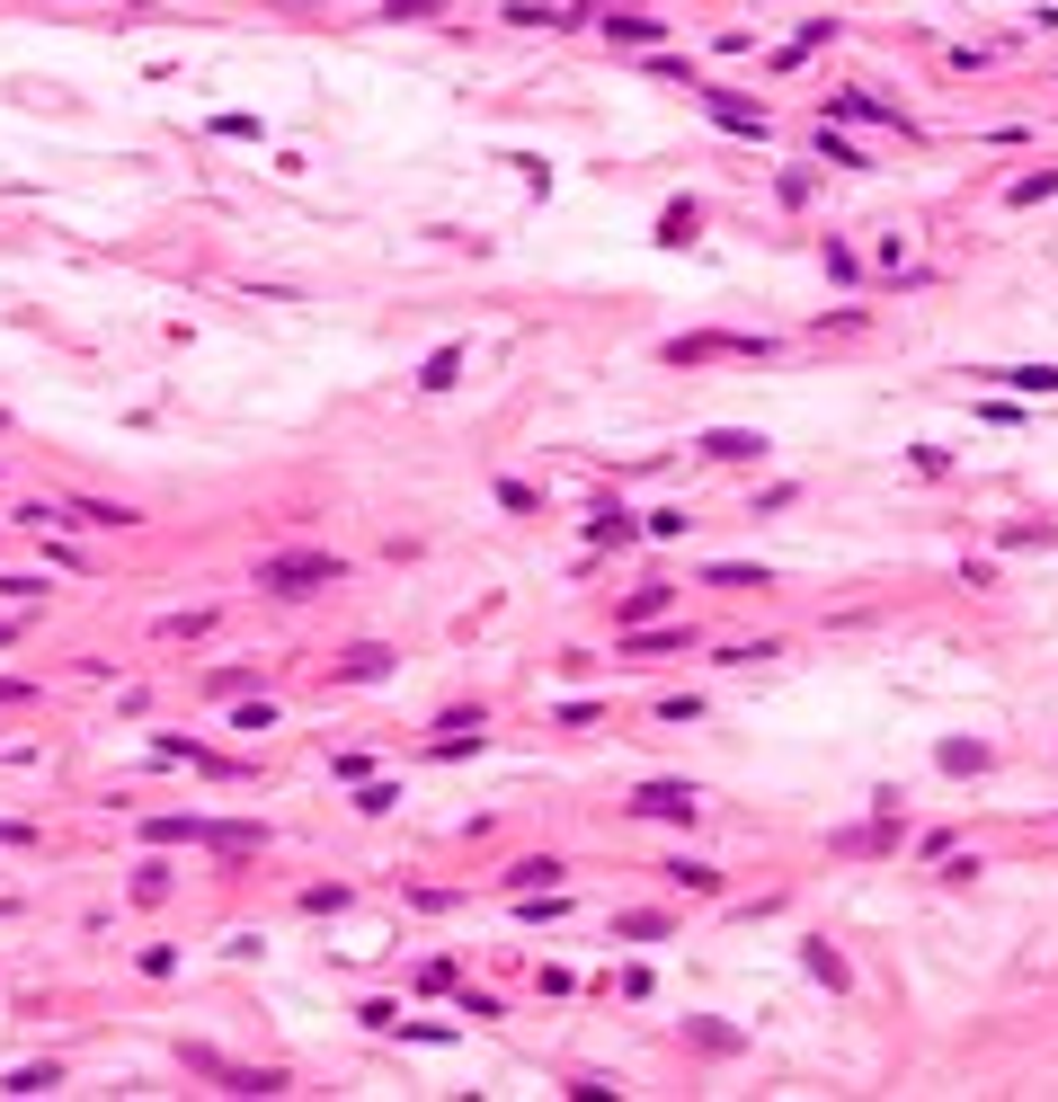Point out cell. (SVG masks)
<instances>
[{
    "mask_svg": "<svg viewBox=\"0 0 1058 1102\" xmlns=\"http://www.w3.org/2000/svg\"><path fill=\"white\" fill-rule=\"evenodd\" d=\"M694 809H703L694 783H640L632 792V818H694Z\"/></svg>",
    "mask_w": 1058,
    "mask_h": 1102,
    "instance_id": "3957f363",
    "label": "cell"
},
{
    "mask_svg": "<svg viewBox=\"0 0 1058 1102\" xmlns=\"http://www.w3.org/2000/svg\"><path fill=\"white\" fill-rule=\"evenodd\" d=\"M943 765H952V774H978V765H987V747H978V738H952V747H943Z\"/></svg>",
    "mask_w": 1058,
    "mask_h": 1102,
    "instance_id": "e0dca14e",
    "label": "cell"
},
{
    "mask_svg": "<svg viewBox=\"0 0 1058 1102\" xmlns=\"http://www.w3.org/2000/svg\"><path fill=\"white\" fill-rule=\"evenodd\" d=\"M454 374H462V348H436V356H427V374H419V383H427V391H445V383H454Z\"/></svg>",
    "mask_w": 1058,
    "mask_h": 1102,
    "instance_id": "2e32d148",
    "label": "cell"
},
{
    "mask_svg": "<svg viewBox=\"0 0 1058 1102\" xmlns=\"http://www.w3.org/2000/svg\"><path fill=\"white\" fill-rule=\"evenodd\" d=\"M712 356H774V338H668V365H712Z\"/></svg>",
    "mask_w": 1058,
    "mask_h": 1102,
    "instance_id": "7a4b0ae2",
    "label": "cell"
},
{
    "mask_svg": "<svg viewBox=\"0 0 1058 1102\" xmlns=\"http://www.w3.org/2000/svg\"><path fill=\"white\" fill-rule=\"evenodd\" d=\"M348 561L339 551H277V561H258V587L268 596H311V587H339Z\"/></svg>",
    "mask_w": 1058,
    "mask_h": 1102,
    "instance_id": "6da1fadb",
    "label": "cell"
},
{
    "mask_svg": "<svg viewBox=\"0 0 1058 1102\" xmlns=\"http://www.w3.org/2000/svg\"><path fill=\"white\" fill-rule=\"evenodd\" d=\"M383 667H391V649H374V641H365V649H348V667H339V676H348V684H374Z\"/></svg>",
    "mask_w": 1058,
    "mask_h": 1102,
    "instance_id": "9c48e42d",
    "label": "cell"
},
{
    "mask_svg": "<svg viewBox=\"0 0 1058 1102\" xmlns=\"http://www.w3.org/2000/svg\"><path fill=\"white\" fill-rule=\"evenodd\" d=\"M658 241L685 249V241H694V204H668V214H658Z\"/></svg>",
    "mask_w": 1058,
    "mask_h": 1102,
    "instance_id": "4fadbf2b",
    "label": "cell"
},
{
    "mask_svg": "<svg viewBox=\"0 0 1058 1102\" xmlns=\"http://www.w3.org/2000/svg\"><path fill=\"white\" fill-rule=\"evenodd\" d=\"M561 880V863L552 854H525V863H507V889H516V899H534V889H552Z\"/></svg>",
    "mask_w": 1058,
    "mask_h": 1102,
    "instance_id": "52a82bcc",
    "label": "cell"
},
{
    "mask_svg": "<svg viewBox=\"0 0 1058 1102\" xmlns=\"http://www.w3.org/2000/svg\"><path fill=\"white\" fill-rule=\"evenodd\" d=\"M632 534H640V525H632L623 507H597V525H587V542H632Z\"/></svg>",
    "mask_w": 1058,
    "mask_h": 1102,
    "instance_id": "8fae6325",
    "label": "cell"
},
{
    "mask_svg": "<svg viewBox=\"0 0 1058 1102\" xmlns=\"http://www.w3.org/2000/svg\"><path fill=\"white\" fill-rule=\"evenodd\" d=\"M649 613H668V587H658V578H649V587H632V596H623V623H649Z\"/></svg>",
    "mask_w": 1058,
    "mask_h": 1102,
    "instance_id": "30bf717a",
    "label": "cell"
},
{
    "mask_svg": "<svg viewBox=\"0 0 1058 1102\" xmlns=\"http://www.w3.org/2000/svg\"><path fill=\"white\" fill-rule=\"evenodd\" d=\"M827 107H836V116H863V125H898V133H916V125H907L898 107H881V98H863V90H836Z\"/></svg>",
    "mask_w": 1058,
    "mask_h": 1102,
    "instance_id": "8992f818",
    "label": "cell"
},
{
    "mask_svg": "<svg viewBox=\"0 0 1058 1102\" xmlns=\"http://www.w3.org/2000/svg\"><path fill=\"white\" fill-rule=\"evenodd\" d=\"M668 880H677V889H694V899H712V889H720V871H712V863H668Z\"/></svg>",
    "mask_w": 1058,
    "mask_h": 1102,
    "instance_id": "7c38bea8",
    "label": "cell"
},
{
    "mask_svg": "<svg viewBox=\"0 0 1058 1102\" xmlns=\"http://www.w3.org/2000/svg\"><path fill=\"white\" fill-rule=\"evenodd\" d=\"M703 107H712V125H730V133H756V143L774 133V125H765V107H748L739 90H703Z\"/></svg>",
    "mask_w": 1058,
    "mask_h": 1102,
    "instance_id": "277c9868",
    "label": "cell"
},
{
    "mask_svg": "<svg viewBox=\"0 0 1058 1102\" xmlns=\"http://www.w3.org/2000/svg\"><path fill=\"white\" fill-rule=\"evenodd\" d=\"M703 454H712V462H765V436H756V427H712Z\"/></svg>",
    "mask_w": 1058,
    "mask_h": 1102,
    "instance_id": "5b68a950",
    "label": "cell"
},
{
    "mask_svg": "<svg viewBox=\"0 0 1058 1102\" xmlns=\"http://www.w3.org/2000/svg\"><path fill=\"white\" fill-rule=\"evenodd\" d=\"M614 45H658V19H606Z\"/></svg>",
    "mask_w": 1058,
    "mask_h": 1102,
    "instance_id": "9a60e30c",
    "label": "cell"
},
{
    "mask_svg": "<svg viewBox=\"0 0 1058 1102\" xmlns=\"http://www.w3.org/2000/svg\"><path fill=\"white\" fill-rule=\"evenodd\" d=\"M391 19H436V0H383Z\"/></svg>",
    "mask_w": 1058,
    "mask_h": 1102,
    "instance_id": "44dd1931",
    "label": "cell"
},
{
    "mask_svg": "<svg viewBox=\"0 0 1058 1102\" xmlns=\"http://www.w3.org/2000/svg\"><path fill=\"white\" fill-rule=\"evenodd\" d=\"M498 507H507V516H534L543 499H534V490H525V480H498Z\"/></svg>",
    "mask_w": 1058,
    "mask_h": 1102,
    "instance_id": "d6986e66",
    "label": "cell"
},
{
    "mask_svg": "<svg viewBox=\"0 0 1058 1102\" xmlns=\"http://www.w3.org/2000/svg\"><path fill=\"white\" fill-rule=\"evenodd\" d=\"M685 1031H694V1041H703V1050H720V1058H730V1050H739V1031H730V1022H685Z\"/></svg>",
    "mask_w": 1058,
    "mask_h": 1102,
    "instance_id": "ac0fdd59",
    "label": "cell"
},
{
    "mask_svg": "<svg viewBox=\"0 0 1058 1102\" xmlns=\"http://www.w3.org/2000/svg\"><path fill=\"white\" fill-rule=\"evenodd\" d=\"M987 383H1006V391H1049V400H1058V365H997Z\"/></svg>",
    "mask_w": 1058,
    "mask_h": 1102,
    "instance_id": "ba28073f",
    "label": "cell"
},
{
    "mask_svg": "<svg viewBox=\"0 0 1058 1102\" xmlns=\"http://www.w3.org/2000/svg\"><path fill=\"white\" fill-rule=\"evenodd\" d=\"M1049 187H1058V169H1032V178H1014V204H1041Z\"/></svg>",
    "mask_w": 1058,
    "mask_h": 1102,
    "instance_id": "ffe728a7",
    "label": "cell"
},
{
    "mask_svg": "<svg viewBox=\"0 0 1058 1102\" xmlns=\"http://www.w3.org/2000/svg\"><path fill=\"white\" fill-rule=\"evenodd\" d=\"M819 161H836V169H872V161H863V152H854V143H845V133H827V125H819Z\"/></svg>",
    "mask_w": 1058,
    "mask_h": 1102,
    "instance_id": "5bb4252c",
    "label": "cell"
}]
</instances>
